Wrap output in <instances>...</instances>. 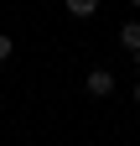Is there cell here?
Masks as SVG:
<instances>
[{"mask_svg":"<svg viewBox=\"0 0 140 146\" xmlns=\"http://www.w3.org/2000/svg\"><path fill=\"white\" fill-rule=\"evenodd\" d=\"M114 94V73L109 68H88V99H109Z\"/></svg>","mask_w":140,"mask_h":146,"instance_id":"6da1fadb","label":"cell"},{"mask_svg":"<svg viewBox=\"0 0 140 146\" xmlns=\"http://www.w3.org/2000/svg\"><path fill=\"white\" fill-rule=\"evenodd\" d=\"M10 52H16V42H10V36H5V31H0V63H5V58H10Z\"/></svg>","mask_w":140,"mask_h":146,"instance_id":"277c9868","label":"cell"},{"mask_svg":"<svg viewBox=\"0 0 140 146\" xmlns=\"http://www.w3.org/2000/svg\"><path fill=\"white\" fill-rule=\"evenodd\" d=\"M67 11H73V16H94V11H99V0H67Z\"/></svg>","mask_w":140,"mask_h":146,"instance_id":"3957f363","label":"cell"},{"mask_svg":"<svg viewBox=\"0 0 140 146\" xmlns=\"http://www.w3.org/2000/svg\"><path fill=\"white\" fill-rule=\"evenodd\" d=\"M119 47H125L130 58H140V21H130V26H119Z\"/></svg>","mask_w":140,"mask_h":146,"instance_id":"7a4b0ae2","label":"cell"},{"mask_svg":"<svg viewBox=\"0 0 140 146\" xmlns=\"http://www.w3.org/2000/svg\"><path fill=\"white\" fill-rule=\"evenodd\" d=\"M135 110H140V84H135Z\"/></svg>","mask_w":140,"mask_h":146,"instance_id":"5b68a950","label":"cell"},{"mask_svg":"<svg viewBox=\"0 0 140 146\" xmlns=\"http://www.w3.org/2000/svg\"><path fill=\"white\" fill-rule=\"evenodd\" d=\"M130 5H140V0H130Z\"/></svg>","mask_w":140,"mask_h":146,"instance_id":"8992f818","label":"cell"}]
</instances>
